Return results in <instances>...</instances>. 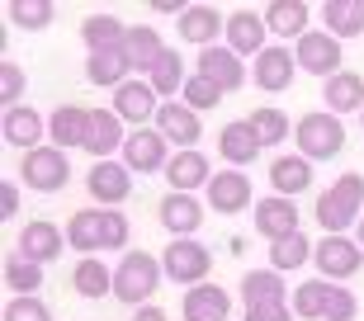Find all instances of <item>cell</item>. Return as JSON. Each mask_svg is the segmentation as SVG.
Masks as SVG:
<instances>
[{"instance_id":"1","label":"cell","mask_w":364,"mask_h":321,"mask_svg":"<svg viewBox=\"0 0 364 321\" xmlns=\"http://www.w3.org/2000/svg\"><path fill=\"white\" fill-rule=\"evenodd\" d=\"M133 236V222L119 213V208H76L67 217V246L85 255H100V251H123Z\"/></svg>"},{"instance_id":"2","label":"cell","mask_w":364,"mask_h":321,"mask_svg":"<svg viewBox=\"0 0 364 321\" xmlns=\"http://www.w3.org/2000/svg\"><path fill=\"white\" fill-rule=\"evenodd\" d=\"M312 217H317V227H326V236H346L350 227H360V217H364V175L360 170L336 175V185L317 194Z\"/></svg>"},{"instance_id":"3","label":"cell","mask_w":364,"mask_h":321,"mask_svg":"<svg viewBox=\"0 0 364 321\" xmlns=\"http://www.w3.org/2000/svg\"><path fill=\"white\" fill-rule=\"evenodd\" d=\"M166 269H161V255L151 251H128L114 265V298L119 303H128V308H147L151 298H156V288H161Z\"/></svg>"},{"instance_id":"4","label":"cell","mask_w":364,"mask_h":321,"mask_svg":"<svg viewBox=\"0 0 364 321\" xmlns=\"http://www.w3.org/2000/svg\"><path fill=\"white\" fill-rule=\"evenodd\" d=\"M294 147H298V156H308L312 165L341 156V151H346V123H341L336 114H326V109L303 114V119L294 123Z\"/></svg>"},{"instance_id":"5","label":"cell","mask_w":364,"mask_h":321,"mask_svg":"<svg viewBox=\"0 0 364 321\" xmlns=\"http://www.w3.org/2000/svg\"><path fill=\"white\" fill-rule=\"evenodd\" d=\"M161 269H166V279L180 283V288H199V283H208V274H213V251L203 246V241L185 236V241H171L161 251Z\"/></svg>"},{"instance_id":"6","label":"cell","mask_w":364,"mask_h":321,"mask_svg":"<svg viewBox=\"0 0 364 321\" xmlns=\"http://www.w3.org/2000/svg\"><path fill=\"white\" fill-rule=\"evenodd\" d=\"M19 185L33 194H62L71 185V160L57 147H33L19 156Z\"/></svg>"},{"instance_id":"7","label":"cell","mask_w":364,"mask_h":321,"mask_svg":"<svg viewBox=\"0 0 364 321\" xmlns=\"http://www.w3.org/2000/svg\"><path fill=\"white\" fill-rule=\"evenodd\" d=\"M312 265H317V279L326 283H346L364 269V251L355 236H322L312 246Z\"/></svg>"},{"instance_id":"8","label":"cell","mask_w":364,"mask_h":321,"mask_svg":"<svg viewBox=\"0 0 364 321\" xmlns=\"http://www.w3.org/2000/svg\"><path fill=\"white\" fill-rule=\"evenodd\" d=\"M203 203L213 208V213L223 217H237V213H256V189H251V180H246V170H218L213 180H208V189H203Z\"/></svg>"},{"instance_id":"9","label":"cell","mask_w":364,"mask_h":321,"mask_svg":"<svg viewBox=\"0 0 364 321\" xmlns=\"http://www.w3.org/2000/svg\"><path fill=\"white\" fill-rule=\"evenodd\" d=\"M171 142H166L156 128H133L128 133V142H123V165L133 175H166V165H171Z\"/></svg>"},{"instance_id":"10","label":"cell","mask_w":364,"mask_h":321,"mask_svg":"<svg viewBox=\"0 0 364 321\" xmlns=\"http://www.w3.org/2000/svg\"><path fill=\"white\" fill-rule=\"evenodd\" d=\"M85 189H90L95 208H119L133 199V170L123 160H95L85 170Z\"/></svg>"},{"instance_id":"11","label":"cell","mask_w":364,"mask_h":321,"mask_svg":"<svg viewBox=\"0 0 364 321\" xmlns=\"http://www.w3.org/2000/svg\"><path fill=\"white\" fill-rule=\"evenodd\" d=\"M294 57H298V67L308 71V76H322V80H331L336 71H346L341 67V38H331L326 28H308V33L294 43Z\"/></svg>"},{"instance_id":"12","label":"cell","mask_w":364,"mask_h":321,"mask_svg":"<svg viewBox=\"0 0 364 321\" xmlns=\"http://www.w3.org/2000/svg\"><path fill=\"white\" fill-rule=\"evenodd\" d=\"M156 133L171 142L176 151H199V137H203V119L185 99H166L161 114H156Z\"/></svg>"},{"instance_id":"13","label":"cell","mask_w":364,"mask_h":321,"mask_svg":"<svg viewBox=\"0 0 364 321\" xmlns=\"http://www.w3.org/2000/svg\"><path fill=\"white\" fill-rule=\"evenodd\" d=\"M114 114H119L128 128H151V119L161 114V99L151 90L147 80H123L119 90H114Z\"/></svg>"},{"instance_id":"14","label":"cell","mask_w":364,"mask_h":321,"mask_svg":"<svg viewBox=\"0 0 364 321\" xmlns=\"http://www.w3.org/2000/svg\"><path fill=\"white\" fill-rule=\"evenodd\" d=\"M14 251L24 255V260H33V265H53L57 255L67 251V232L57 227V222H48V217H33L28 227H19V246Z\"/></svg>"},{"instance_id":"15","label":"cell","mask_w":364,"mask_h":321,"mask_svg":"<svg viewBox=\"0 0 364 321\" xmlns=\"http://www.w3.org/2000/svg\"><path fill=\"white\" fill-rule=\"evenodd\" d=\"M203 213H208V203H199L194 194H166L156 203V222L171 232V241H185L203 227Z\"/></svg>"},{"instance_id":"16","label":"cell","mask_w":364,"mask_h":321,"mask_svg":"<svg viewBox=\"0 0 364 321\" xmlns=\"http://www.w3.org/2000/svg\"><path fill=\"white\" fill-rule=\"evenodd\" d=\"M294 76H298V57H294V48H279V43H270V48L256 57V67H251V80H256L265 94H284L294 85Z\"/></svg>"},{"instance_id":"17","label":"cell","mask_w":364,"mask_h":321,"mask_svg":"<svg viewBox=\"0 0 364 321\" xmlns=\"http://www.w3.org/2000/svg\"><path fill=\"white\" fill-rule=\"evenodd\" d=\"M176 33L189 43V48H218V38L228 33V19H223V10L218 5H189L185 14L176 19Z\"/></svg>"},{"instance_id":"18","label":"cell","mask_w":364,"mask_h":321,"mask_svg":"<svg viewBox=\"0 0 364 321\" xmlns=\"http://www.w3.org/2000/svg\"><path fill=\"white\" fill-rule=\"evenodd\" d=\"M194 71H199V76H208L223 94L242 90L246 80H251V71L242 67V57L232 53L228 43H218V48H203V53H199V67H194Z\"/></svg>"},{"instance_id":"19","label":"cell","mask_w":364,"mask_h":321,"mask_svg":"<svg viewBox=\"0 0 364 321\" xmlns=\"http://www.w3.org/2000/svg\"><path fill=\"white\" fill-rule=\"evenodd\" d=\"M48 142H53L57 151H85V142H90V109L81 104H62L48 114Z\"/></svg>"},{"instance_id":"20","label":"cell","mask_w":364,"mask_h":321,"mask_svg":"<svg viewBox=\"0 0 364 321\" xmlns=\"http://www.w3.org/2000/svg\"><path fill=\"white\" fill-rule=\"evenodd\" d=\"M251 217H256V232L270 241V246H274V241H284V236H294V232H303V227H298V222H303V217H298V203L294 199H279V194L260 199Z\"/></svg>"},{"instance_id":"21","label":"cell","mask_w":364,"mask_h":321,"mask_svg":"<svg viewBox=\"0 0 364 321\" xmlns=\"http://www.w3.org/2000/svg\"><path fill=\"white\" fill-rule=\"evenodd\" d=\"M123 142H128V123L114 109H90V142H85V151L95 160H114V151L123 156Z\"/></svg>"},{"instance_id":"22","label":"cell","mask_w":364,"mask_h":321,"mask_svg":"<svg viewBox=\"0 0 364 321\" xmlns=\"http://www.w3.org/2000/svg\"><path fill=\"white\" fill-rule=\"evenodd\" d=\"M0 137L19 151H33V147H43V137H48V119H43L38 109L19 104V109H10V114H0Z\"/></svg>"},{"instance_id":"23","label":"cell","mask_w":364,"mask_h":321,"mask_svg":"<svg viewBox=\"0 0 364 321\" xmlns=\"http://www.w3.org/2000/svg\"><path fill=\"white\" fill-rule=\"evenodd\" d=\"M265 14H256V10H232L228 14V48L237 57H260L270 43H265Z\"/></svg>"},{"instance_id":"24","label":"cell","mask_w":364,"mask_h":321,"mask_svg":"<svg viewBox=\"0 0 364 321\" xmlns=\"http://www.w3.org/2000/svg\"><path fill=\"white\" fill-rule=\"evenodd\" d=\"M213 175L218 170L208 165L203 151H176L171 165H166V185H171V194H194V189H208Z\"/></svg>"},{"instance_id":"25","label":"cell","mask_w":364,"mask_h":321,"mask_svg":"<svg viewBox=\"0 0 364 321\" xmlns=\"http://www.w3.org/2000/svg\"><path fill=\"white\" fill-rule=\"evenodd\" d=\"M218 151H223V160H228L232 170H246V165H251L265 147H260L256 128H251L246 119H237V123H228V128L218 133Z\"/></svg>"},{"instance_id":"26","label":"cell","mask_w":364,"mask_h":321,"mask_svg":"<svg viewBox=\"0 0 364 321\" xmlns=\"http://www.w3.org/2000/svg\"><path fill=\"white\" fill-rule=\"evenodd\" d=\"M322 104L326 114H364V76L336 71L331 80H322Z\"/></svg>"},{"instance_id":"27","label":"cell","mask_w":364,"mask_h":321,"mask_svg":"<svg viewBox=\"0 0 364 321\" xmlns=\"http://www.w3.org/2000/svg\"><path fill=\"white\" fill-rule=\"evenodd\" d=\"M270 189L279 199H298L303 189H312V160L289 151V156H274L270 160Z\"/></svg>"},{"instance_id":"28","label":"cell","mask_w":364,"mask_h":321,"mask_svg":"<svg viewBox=\"0 0 364 321\" xmlns=\"http://www.w3.org/2000/svg\"><path fill=\"white\" fill-rule=\"evenodd\" d=\"M228 312H232L228 288H218V283L189 288L185 303H180V317H185V321H228Z\"/></svg>"},{"instance_id":"29","label":"cell","mask_w":364,"mask_h":321,"mask_svg":"<svg viewBox=\"0 0 364 321\" xmlns=\"http://www.w3.org/2000/svg\"><path fill=\"white\" fill-rule=\"evenodd\" d=\"M185 80H189V71H185V57H180V48H166L161 57H156V67L147 71V85L156 90V99H180V90H185Z\"/></svg>"},{"instance_id":"30","label":"cell","mask_w":364,"mask_h":321,"mask_svg":"<svg viewBox=\"0 0 364 321\" xmlns=\"http://www.w3.org/2000/svg\"><path fill=\"white\" fill-rule=\"evenodd\" d=\"M242 298L246 308H265V303H289V283H284L279 269H246L242 274Z\"/></svg>"},{"instance_id":"31","label":"cell","mask_w":364,"mask_h":321,"mask_svg":"<svg viewBox=\"0 0 364 321\" xmlns=\"http://www.w3.org/2000/svg\"><path fill=\"white\" fill-rule=\"evenodd\" d=\"M166 53V43H161V33L151 24H128V38H123V57H128V67L133 71H142L147 76L151 67H156V57Z\"/></svg>"},{"instance_id":"32","label":"cell","mask_w":364,"mask_h":321,"mask_svg":"<svg viewBox=\"0 0 364 321\" xmlns=\"http://www.w3.org/2000/svg\"><path fill=\"white\" fill-rule=\"evenodd\" d=\"M85 80L100 85V90H119L123 80H133V67H128L123 48H109V53H90L85 57Z\"/></svg>"},{"instance_id":"33","label":"cell","mask_w":364,"mask_h":321,"mask_svg":"<svg viewBox=\"0 0 364 321\" xmlns=\"http://www.w3.org/2000/svg\"><path fill=\"white\" fill-rule=\"evenodd\" d=\"M123 38H128V24H123L119 14H85V24H81L85 57L109 53V48H123Z\"/></svg>"},{"instance_id":"34","label":"cell","mask_w":364,"mask_h":321,"mask_svg":"<svg viewBox=\"0 0 364 321\" xmlns=\"http://www.w3.org/2000/svg\"><path fill=\"white\" fill-rule=\"evenodd\" d=\"M71 288L81 298H90V303H100V298L114 293V269H109L100 255H85V260H76V269H71Z\"/></svg>"},{"instance_id":"35","label":"cell","mask_w":364,"mask_h":321,"mask_svg":"<svg viewBox=\"0 0 364 321\" xmlns=\"http://www.w3.org/2000/svg\"><path fill=\"white\" fill-rule=\"evenodd\" d=\"M265 28L274 38H303L308 33V5L303 0H270L265 5Z\"/></svg>"},{"instance_id":"36","label":"cell","mask_w":364,"mask_h":321,"mask_svg":"<svg viewBox=\"0 0 364 321\" xmlns=\"http://www.w3.org/2000/svg\"><path fill=\"white\" fill-rule=\"evenodd\" d=\"M322 24L331 38H360L364 33V0H326L322 5Z\"/></svg>"},{"instance_id":"37","label":"cell","mask_w":364,"mask_h":321,"mask_svg":"<svg viewBox=\"0 0 364 321\" xmlns=\"http://www.w3.org/2000/svg\"><path fill=\"white\" fill-rule=\"evenodd\" d=\"M331 293H336V283H326V279H308V283H298V288H294L289 308H294V317H303V321H326Z\"/></svg>"},{"instance_id":"38","label":"cell","mask_w":364,"mask_h":321,"mask_svg":"<svg viewBox=\"0 0 364 321\" xmlns=\"http://www.w3.org/2000/svg\"><path fill=\"white\" fill-rule=\"evenodd\" d=\"M5 288H10V298H38V288H43V265H33V260H24V255L14 251V255H5Z\"/></svg>"},{"instance_id":"39","label":"cell","mask_w":364,"mask_h":321,"mask_svg":"<svg viewBox=\"0 0 364 321\" xmlns=\"http://www.w3.org/2000/svg\"><path fill=\"white\" fill-rule=\"evenodd\" d=\"M251 128H256V137H260V147L270 151V147H279V142H289V137H294V123H289V114H284V109H251Z\"/></svg>"},{"instance_id":"40","label":"cell","mask_w":364,"mask_h":321,"mask_svg":"<svg viewBox=\"0 0 364 321\" xmlns=\"http://www.w3.org/2000/svg\"><path fill=\"white\" fill-rule=\"evenodd\" d=\"M312 246H317V241H308L303 232L274 241V246H270V269H279V274H289V269H303V265L312 260Z\"/></svg>"},{"instance_id":"41","label":"cell","mask_w":364,"mask_h":321,"mask_svg":"<svg viewBox=\"0 0 364 321\" xmlns=\"http://www.w3.org/2000/svg\"><path fill=\"white\" fill-rule=\"evenodd\" d=\"M5 14H10V24L28 28V33H38V28H48L57 19V5H53V0H10V5H5Z\"/></svg>"},{"instance_id":"42","label":"cell","mask_w":364,"mask_h":321,"mask_svg":"<svg viewBox=\"0 0 364 321\" xmlns=\"http://www.w3.org/2000/svg\"><path fill=\"white\" fill-rule=\"evenodd\" d=\"M180 99H185V104H189V109H194V114L203 119V114H213V109L223 104V90H218V85H213L208 76H199V71H194V76L185 80V90H180Z\"/></svg>"},{"instance_id":"43","label":"cell","mask_w":364,"mask_h":321,"mask_svg":"<svg viewBox=\"0 0 364 321\" xmlns=\"http://www.w3.org/2000/svg\"><path fill=\"white\" fill-rule=\"evenodd\" d=\"M24 85H28V76H24V67H19V62H0V109H5V114H10V109H19Z\"/></svg>"},{"instance_id":"44","label":"cell","mask_w":364,"mask_h":321,"mask_svg":"<svg viewBox=\"0 0 364 321\" xmlns=\"http://www.w3.org/2000/svg\"><path fill=\"white\" fill-rule=\"evenodd\" d=\"M5 321H53V308L38 298H10L5 303Z\"/></svg>"},{"instance_id":"45","label":"cell","mask_w":364,"mask_h":321,"mask_svg":"<svg viewBox=\"0 0 364 321\" xmlns=\"http://www.w3.org/2000/svg\"><path fill=\"white\" fill-rule=\"evenodd\" d=\"M355 317H360V298H355L350 288H341V283H336L331 308H326V321H355Z\"/></svg>"},{"instance_id":"46","label":"cell","mask_w":364,"mask_h":321,"mask_svg":"<svg viewBox=\"0 0 364 321\" xmlns=\"http://www.w3.org/2000/svg\"><path fill=\"white\" fill-rule=\"evenodd\" d=\"M246 321H294L289 303H265V308H246Z\"/></svg>"},{"instance_id":"47","label":"cell","mask_w":364,"mask_h":321,"mask_svg":"<svg viewBox=\"0 0 364 321\" xmlns=\"http://www.w3.org/2000/svg\"><path fill=\"white\" fill-rule=\"evenodd\" d=\"M19 189H24V185L0 180V213H5V217H19Z\"/></svg>"},{"instance_id":"48","label":"cell","mask_w":364,"mask_h":321,"mask_svg":"<svg viewBox=\"0 0 364 321\" xmlns=\"http://www.w3.org/2000/svg\"><path fill=\"white\" fill-rule=\"evenodd\" d=\"M133 321H166V308H156V303H147V308H137Z\"/></svg>"},{"instance_id":"49","label":"cell","mask_w":364,"mask_h":321,"mask_svg":"<svg viewBox=\"0 0 364 321\" xmlns=\"http://www.w3.org/2000/svg\"><path fill=\"white\" fill-rule=\"evenodd\" d=\"M355 241H360V251H364V217H360V227H355Z\"/></svg>"},{"instance_id":"50","label":"cell","mask_w":364,"mask_h":321,"mask_svg":"<svg viewBox=\"0 0 364 321\" xmlns=\"http://www.w3.org/2000/svg\"><path fill=\"white\" fill-rule=\"evenodd\" d=\"M360 128H364V114H360Z\"/></svg>"}]
</instances>
